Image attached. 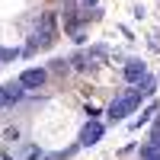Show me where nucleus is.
Here are the masks:
<instances>
[{"instance_id":"obj_5","label":"nucleus","mask_w":160,"mask_h":160,"mask_svg":"<svg viewBox=\"0 0 160 160\" xmlns=\"http://www.w3.org/2000/svg\"><path fill=\"white\" fill-rule=\"evenodd\" d=\"M99 135H102V125H99V122H90L83 131H80V144H96Z\"/></svg>"},{"instance_id":"obj_3","label":"nucleus","mask_w":160,"mask_h":160,"mask_svg":"<svg viewBox=\"0 0 160 160\" xmlns=\"http://www.w3.org/2000/svg\"><path fill=\"white\" fill-rule=\"evenodd\" d=\"M19 83H22V90H35V87H42V83H45V71H42V68H29V71H22Z\"/></svg>"},{"instance_id":"obj_6","label":"nucleus","mask_w":160,"mask_h":160,"mask_svg":"<svg viewBox=\"0 0 160 160\" xmlns=\"http://www.w3.org/2000/svg\"><path fill=\"white\" fill-rule=\"evenodd\" d=\"M125 77L131 80V83H138V80L144 77V64H141V61H128V68H125Z\"/></svg>"},{"instance_id":"obj_2","label":"nucleus","mask_w":160,"mask_h":160,"mask_svg":"<svg viewBox=\"0 0 160 160\" xmlns=\"http://www.w3.org/2000/svg\"><path fill=\"white\" fill-rule=\"evenodd\" d=\"M141 93H144V90H131V93H125L122 99H115V102L109 106V115H112V118H122V115H128V112H135V106L141 102Z\"/></svg>"},{"instance_id":"obj_4","label":"nucleus","mask_w":160,"mask_h":160,"mask_svg":"<svg viewBox=\"0 0 160 160\" xmlns=\"http://www.w3.org/2000/svg\"><path fill=\"white\" fill-rule=\"evenodd\" d=\"M19 96H22V83H7V87H0V106L16 102Z\"/></svg>"},{"instance_id":"obj_1","label":"nucleus","mask_w":160,"mask_h":160,"mask_svg":"<svg viewBox=\"0 0 160 160\" xmlns=\"http://www.w3.org/2000/svg\"><path fill=\"white\" fill-rule=\"evenodd\" d=\"M55 42V13H45L35 26V38H32V48H48Z\"/></svg>"}]
</instances>
